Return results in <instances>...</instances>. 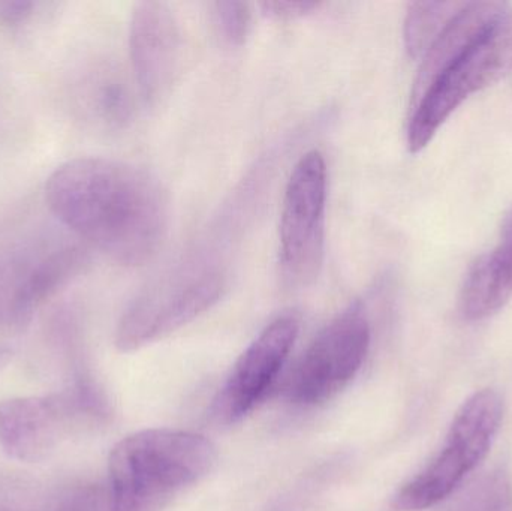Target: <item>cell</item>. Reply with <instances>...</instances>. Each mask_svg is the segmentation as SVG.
Instances as JSON below:
<instances>
[{
  "instance_id": "cell-3",
  "label": "cell",
  "mask_w": 512,
  "mask_h": 511,
  "mask_svg": "<svg viewBox=\"0 0 512 511\" xmlns=\"http://www.w3.org/2000/svg\"><path fill=\"white\" fill-rule=\"evenodd\" d=\"M227 273L209 254H195L144 288L120 318L116 345L138 350L191 323L219 302Z\"/></svg>"
},
{
  "instance_id": "cell-18",
  "label": "cell",
  "mask_w": 512,
  "mask_h": 511,
  "mask_svg": "<svg viewBox=\"0 0 512 511\" xmlns=\"http://www.w3.org/2000/svg\"><path fill=\"white\" fill-rule=\"evenodd\" d=\"M54 511H110V498L101 489L86 486L66 495Z\"/></svg>"
},
{
  "instance_id": "cell-15",
  "label": "cell",
  "mask_w": 512,
  "mask_h": 511,
  "mask_svg": "<svg viewBox=\"0 0 512 511\" xmlns=\"http://www.w3.org/2000/svg\"><path fill=\"white\" fill-rule=\"evenodd\" d=\"M450 511H512L510 474L502 467L490 471Z\"/></svg>"
},
{
  "instance_id": "cell-11",
  "label": "cell",
  "mask_w": 512,
  "mask_h": 511,
  "mask_svg": "<svg viewBox=\"0 0 512 511\" xmlns=\"http://www.w3.org/2000/svg\"><path fill=\"white\" fill-rule=\"evenodd\" d=\"M504 2H469L427 50L412 89L411 105L507 11Z\"/></svg>"
},
{
  "instance_id": "cell-7",
  "label": "cell",
  "mask_w": 512,
  "mask_h": 511,
  "mask_svg": "<svg viewBox=\"0 0 512 511\" xmlns=\"http://www.w3.org/2000/svg\"><path fill=\"white\" fill-rule=\"evenodd\" d=\"M369 347L363 306H351L319 332L301 357L286 389L289 401L309 407L336 396L360 371Z\"/></svg>"
},
{
  "instance_id": "cell-16",
  "label": "cell",
  "mask_w": 512,
  "mask_h": 511,
  "mask_svg": "<svg viewBox=\"0 0 512 511\" xmlns=\"http://www.w3.org/2000/svg\"><path fill=\"white\" fill-rule=\"evenodd\" d=\"M32 260L0 252V323H17L18 302Z\"/></svg>"
},
{
  "instance_id": "cell-12",
  "label": "cell",
  "mask_w": 512,
  "mask_h": 511,
  "mask_svg": "<svg viewBox=\"0 0 512 511\" xmlns=\"http://www.w3.org/2000/svg\"><path fill=\"white\" fill-rule=\"evenodd\" d=\"M512 297V209L505 218L499 245L469 270L460 293V312L468 321L492 317Z\"/></svg>"
},
{
  "instance_id": "cell-8",
  "label": "cell",
  "mask_w": 512,
  "mask_h": 511,
  "mask_svg": "<svg viewBox=\"0 0 512 511\" xmlns=\"http://www.w3.org/2000/svg\"><path fill=\"white\" fill-rule=\"evenodd\" d=\"M129 51L141 98L146 104L158 105L170 95L182 69V30L167 3L135 5L129 29Z\"/></svg>"
},
{
  "instance_id": "cell-20",
  "label": "cell",
  "mask_w": 512,
  "mask_h": 511,
  "mask_svg": "<svg viewBox=\"0 0 512 511\" xmlns=\"http://www.w3.org/2000/svg\"><path fill=\"white\" fill-rule=\"evenodd\" d=\"M33 3L30 2H8L0 5V17L6 23H17L24 20L32 11Z\"/></svg>"
},
{
  "instance_id": "cell-10",
  "label": "cell",
  "mask_w": 512,
  "mask_h": 511,
  "mask_svg": "<svg viewBox=\"0 0 512 511\" xmlns=\"http://www.w3.org/2000/svg\"><path fill=\"white\" fill-rule=\"evenodd\" d=\"M77 422L63 393L0 401V447L9 458L38 464L50 458Z\"/></svg>"
},
{
  "instance_id": "cell-6",
  "label": "cell",
  "mask_w": 512,
  "mask_h": 511,
  "mask_svg": "<svg viewBox=\"0 0 512 511\" xmlns=\"http://www.w3.org/2000/svg\"><path fill=\"white\" fill-rule=\"evenodd\" d=\"M327 165L318 150L301 156L283 195L279 266L283 282L303 288L318 279L324 263Z\"/></svg>"
},
{
  "instance_id": "cell-9",
  "label": "cell",
  "mask_w": 512,
  "mask_h": 511,
  "mask_svg": "<svg viewBox=\"0 0 512 511\" xmlns=\"http://www.w3.org/2000/svg\"><path fill=\"white\" fill-rule=\"evenodd\" d=\"M298 329L297 318L283 315L259 333L216 398L213 410L219 422L243 419L264 399L288 360Z\"/></svg>"
},
{
  "instance_id": "cell-17",
  "label": "cell",
  "mask_w": 512,
  "mask_h": 511,
  "mask_svg": "<svg viewBox=\"0 0 512 511\" xmlns=\"http://www.w3.org/2000/svg\"><path fill=\"white\" fill-rule=\"evenodd\" d=\"M212 20L225 44L240 47L251 32L252 9L245 2H216L212 5Z\"/></svg>"
},
{
  "instance_id": "cell-19",
  "label": "cell",
  "mask_w": 512,
  "mask_h": 511,
  "mask_svg": "<svg viewBox=\"0 0 512 511\" xmlns=\"http://www.w3.org/2000/svg\"><path fill=\"white\" fill-rule=\"evenodd\" d=\"M262 12L274 20L289 21L306 17L321 8V2H262Z\"/></svg>"
},
{
  "instance_id": "cell-5",
  "label": "cell",
  "mask_w": 512,
  "mask_h": 511,
  "mask_svg": "<svg viewBox=\"0 0 512 511\" xmlns=\"http://www.w3.org/2000/svg\"><path fill=\"white\" fill-rule=\"evenodd\" d=\"M512 71V11L507 9L429 89L411 105L408 146L421 152L445 120L474 93Z\"/></svg>"
},
{
  "instance_id": "cell-1",
  "label": "cell",
  "mask_w": 512,
  "mask_h": 511,
  "mask_svg": "<svg viewBox=\"0 0 512 511\" xmlns=\"http://www.w3.org/2000/svg\"><path fill=\"white\" fill-rule=\"evenodd\" d=\"M45 198L65 227L123 266L152 260L167 236L164 188L128 162L72 159L48 177Z\"/></svg>"
},
{
  "instance_id": "cell-13",
  "label": "cell",
  "mask_w": 512,
  "mask_h": 511,
  "mask_svg": "<svg viewBox=\"0 0 512 511\" xmlns=\"http://www.w3.org/2000/svg\"><path fill=\"white\" fill-rule=\"evenodd\" d=\"M468 2H418L409 6L405 45L409 56L423 59L433 42Z\"/></svg>"
},
{
  "instance_id": "cell-2",
  "label": "cell",
  "mask_w": 512,
  "mask_h": 511,
  "mask_svg": "<svg viewBox=\"0 0 512 511\" xmlns=\"http://www.w3.org/2000/svg\"><path fill=\"white\" fill-rule=\"evenodd\" d=\"M218 461L216 447L191 432L147 429L111 450L110 511H162Z\"/></svg>"
},
{
  "instance_id": "cell-14",
  "label": "cell",
  "mask_w": 512,
  "mask_h": 511,
  "mask_svg": "<svg viewBox=\"0 0 512 511\" xmlns=\"http://www.w3.org/2000/svg\"><path fill=\"white\" fill-rule=\"evenodd\" d=\"M90 110L104 128L123 129L134 116V96L122 75L107 69L96 78L90 95Z\"/></svg>"
},
{
  "instance_id": "cell-4",
  "label": "cell",
  "mask_w": 512,
  "mask_h": 511,
  "mask_svg": "<svg viewBox=\"0 0 512 511\" xmlns=\"http://www.w3.org/2000/svg\"><path fill=\"white\" fill-rule=\"evenodd\" d=\"M504 419V402L495 390L472 395L454 417L441 453L393 498L397 511H421L454 494L477 470L495 443Z\"/></svg>"
},
{
  "instance_id": "cell-21",
  "label": "cell",
  "mask_w": 512,
  "mask_h": 511,
  "mask_svg": "<svg viewBox=\"0 0 512 511\" xmlns=\"http://www.w3.org/2000/svg\"><path fill=\"white\" fill-rule=\"evenodd\" d=\"M12 359V351L9 348L0 347V372L8 366V363L11 362Z\"/></svg>"
}]
</instances>
